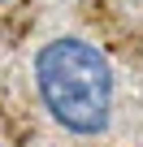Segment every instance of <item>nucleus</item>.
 <instances>
[{"mask_svg":"<svg viewBox=\"0 0 143 147\" xmlns=\"http://www.w3.org/2000/svg\"><path fill=\"white\" fill-rule=\"evenodd\" d=\"M35 82L43 108L69 134H104L113 117V69L87 39L61 35L35 52Z\"/></svg>","mask_w":143,"mask_h":147,"instance_id":"f257e3e1","label":"nucleus"},{"mask_svg":"<svg viewBox=\"0 0 143 147\" xmlns=\"http://www.w3.org/2000/svg\"><path fill=\"white\" fill-rule=\"evenodd\" d=\"M0 5H9V0H0Z\"/></svg>","mask_w":143,"mask_h":147,"instance_id":"f03ea898","label":"nucleus"}]
</instances>
